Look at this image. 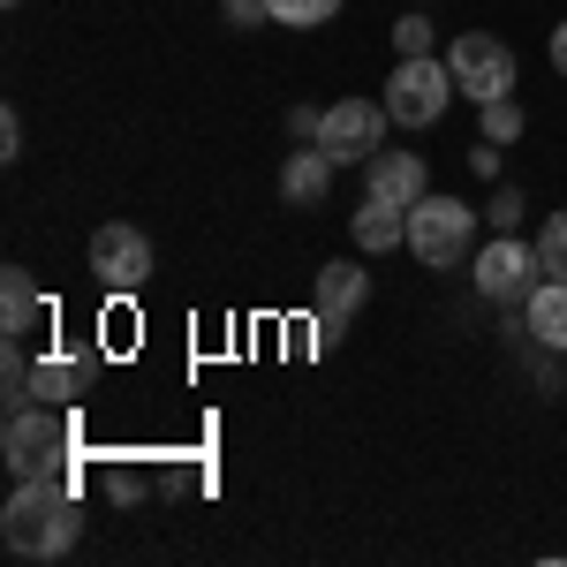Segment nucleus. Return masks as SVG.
Here are the masks:
<instances>
[{"label": "nucleus", "mask_w": 567, "mask_h": 567, "mask_svg": "<svg viewBox=\"0 0 567 567\" xmlns=\"http://www.w3.org/2000/svg\"><path fill=\"white\" fill-rule=\"evenodd\" d=\"M0 537L23 560H61L84 537V507H76L69 477H16L8 507H0Z\"/></svg>", "instance_id": "1"}, {"label": "nucleus", "mask_w": 567, "mask_h": 567, "mask_svg": "<svg viewBox=\"0 0 567 567\" xmlns=\"http://www.w3.org/2000/svg\"><path fill=\"white\" fill-rule=\"evenodd\" d=\"M0 454H8L16 477H69L76 432H69V416H53V401H23V409H8Z\"/></svg>", "instance_id": "2"}, {"label": "nucleus", "mask_w": 567, "mask_h": 567, "mask_svg": "<svg viewBox=\"0 0 567 567\" xmlns=\"http://www.w3.org/2000/svg\"><path fill=\"white\" fill-rule=\"evenodd\" d=\"M386 106L401 130H432L439 114L454 106V69H446V53H409L401 69L386 76Z\"/></svg>", "instance_id": "3"}, {"label": "nucleus", "mask_w": 567, "mask_h": 567, "mask_svg": "<svg viewBox=\"0 0 567 567\" xmlns=\"http://www.w3.org/2000/svg\"><path fill=\"white\" fill-rule=\"evenodd\" d=\"M470 219H477V205H462V197H416L409 205V250H416V265H462L470 258Z\"/></svg>", "instance_id": "4"}, {"label": "nucleus", "mask_w": 567, "mask_h": 567, "mask_svg": "<svg viewBox=\"0 0 567 567\" xmlns=\"http://www.w3.org/2000/svg\"><path fill=\"white\" fill-rule=\"evenodd\" d=\"M446 69H454V91H470L477 106L515 91V53L492 39V31H462V39L446 45Z\"/></svg>", "instance_id": "5"}, {"label": "nucleus", "mask_w": 567, "mask_h": 567, "mask_svg": "<svg viewBox=\"0 0 567 567\" xmlns=\"http://www.w3.org/2000/svg\"><path fill=\"white\" fill-rule=\"evenodd\" d=\"M91 280L114 288V296L144 288V280H152V235L130 227V219H106V227L91 235Z\"/></svg>", "instance_id": "6"}, {"label": "nucleus", "mask_w": 567, "mask_h": 567, "mask_svg": "<svg viewBox=\"0 0 567 567\" xmlns=\"http://www.w3.org/2000/svg\"><path fill=\"white\" fill-rule=\"evenodd\" d=\"M386 106H371V99H333L326 106V122H318V144L333 152V159H371L379 152V136H386Z\"/></svg>", "instance_id": "7"}, {"label": "nucleus", "mask_w": 567, "mask_h": 567, "mask_svg": "<svg viewBox=\"0 0 567 567\" xmlns=\"http://www.w3.org/2000/svg\"><path fill=\"white\" fill-rule=\"evenodd\" d=\"M529 272H537V250L515 243V235H499V243L477 250V288L492 303H529Z\"/></svg>", "instance_id": "8"}, {"label": "nucleus", "mask_w": 567, "mask_h": 567, "mask_svg": "<svg viewBox=\"0 0 567 567\" xmlns=\"http://www.w3.org/2000/svg\"><path fill=\"white\" fill-rule=\"evenodd\" d=\"M363 303H371V272L341 258V265H326V272H318V303H310V318H318L326 333H341Z\"/></svg>", "instance_id": "9"}, {"label": "nucleus", "mask_w": 567, "mask_h": 567, "mask_svg": "<svg viewBox=\"0 0 567 567\" xmlns=\"http://www.w3.org/2000/svg\"><path fill=\"white\" fill-rule=\"evenodd\" d=\"M371 197L416 205V197H432V167H424L416 152H371Z\"/></svg>", "instance_id": "10"}, {"label": "nucleus", "mask_w": 567, "mask_h": 567, "mask_svg": "<svg viewBox=\"0 0 567 567\" xmlns=\"http://www.w3.org/2000/svg\"><path fill=\"white\" fill-rule=\"evenodd\" d=\"M333 152L326 144H303V152H288V167H280V197L288 205H326V189H333Z\"/></svg>", "instance_id": "11"}, {"label": "nucleus", "mask_w": 567, "mask_h": 567, "mask_svg": "<svg viewBox=\"0 0 567 567\" xmlns=\"http://www.w3.org/2000/svg\"><path fill=\"white\" fill-rule=\"evenodd\" d=\"M0 326H8V333L45 326V296H39V280H31L23 265H8V272H0Z\"/></svg>", "instance_id": "12"}, {"label": "nucleus", "mask_w": 567, "mask_h": 567, "mask_svg": "<svg viewBox=\"0 0 567 567\" xmlns=\"http://www.w3.org/2000/svg\"><path fill=\"white\" fill-rule=\"evenodd\" d=\"M401 243H409V205H386V197L355 205V250H401Z\"/></svg>", "instance_id": "13"}, {"label": "nucleus", "mask_w": 567, "mask_h": 567, "mask_svg": "<svg viewBox=\"0 0 567 567\" xmlns=\"http://www.w3.org/2000/svg\"><path fill=\"white\" fill-rule=\"evenodd\" d=\"M529 341H545V349H567V280L545 272V288H529Z\"/></svg>", "instance_id": "14"}, {"label": "nucleus", "mask_w": 567, "mask_h": 567, "mask_svg": "<svg viewBox=\"0 0 567 567\" xmlns=\"http://www.w3.org/2000/svg\"><path fill=\"white\" fill-rule=\"evenodd\" d=\"M84 379H91V363L84 355H39V371H31V401H76L84 393Z\"/></svg>", "instance_id": "15"}, {"label": "nucleus", "mask_w": 567, "mask_h": 567, "mask_svg": "<svg viewBox=\"0 0 567 567\" xmlns=\"http://www.w3.org/2000/svg\"><path fill=\"white\" fill-rule=\"evenodd\" d=\"M333 16H341V0H272V23H288V31H318Z\"/></svg>", "instance_id": "16"}, {"label": "nucleus", "mask_w": 567, "mask_h": 567, "mask_svg": "<svg viewBox=\"0 0 567 567\" xmlns=\"http://www.w3.org/2000/svg\"><path fill=\"white\" fill-rule=\"evenodd\" d=\"M477 114H484V144H515V136H523V106H515V91L492 99V106H477Z\"/></svg>", "instance_id": "17"}, {"label": "nucleus", "mask_w": 567, "mask_h": 567, "mask_svg": "<svg viewBox=\"0 0 567 567\" xmlns=\"http://www.w3.org/2000/svg\"><path fill=\"white\" fill-rule=\"evenodd\" d=\"M537 265H545L553 280H567V213H553L537 227Z\"/></svg>", "instance_id": "18"}, {"label": "nucleus", "mask_w": 567, "mask_h": 567, "mask_svg": "<svg viewBox=\"0 0 567 567\" xmlns=\"http://www.w3.org/2000/svg\"><path fill=\"white\" fill-rule=\"evenodd\" d=\"M393 53H401V61H409V53H432V23H424V16H401V23H393Z\"/></svg>", "instance_id": "19"}, {"label": "nucleus", "mask_w": 567, "mask_h": 567, "mask_svg": "<svg viewBox=\"0 0 567 567\" xmlns=\"http://www.w3.org/2000/svg\"><path fill=\"white\" fill-rule=\"evenodd\" d=\"M484 213H492V227H499V235H515V227H523V189H499Z\"/></svg>", "instance_id": "20"}, {"label": "nucleus", "mask_w": 567, "mask_h": 567, "mask_svg": "<svg viewBox=\"0 0 567 567\" xmlns=\"http://www.w3.org/2000/svg\"><path fill=\"white\" fill-rule=\"evenodd\" d=\"M227 23L235 31H258V23H272V0H227Z\"/></svg>", "instance_id": "21"}, {"label": "nucleus", "mask_w": 567, "mask_h": 567, "mask_svg": "<svg viewBox=\"0 0 567 567\" xmlns=\"http://www.w3.org/2000/svg\"><path fill=\"white\" fill-rule=\"evenodd\" d=\"M318 122H326V106H288V130L310 136V144H318Z\"/></svg>", "instance_id": "22"}, {"label": "nucleus", "mask_w": 567, "mask_h": 567, "mask_svg": "<svg viewBox=\"0 0 567 567\" xmlns=\"http://www.w3.org/2000/svg\"><path fill=\"white\" fill-rule=\"evenodd\" d=\"M16 152H23V122H16V114H0V159H16Z\"/></svg>", "instance_id": "23"}, {"label": "nucleus", "mask_w": 567, "mask_h": 567, "mask_svg": "<svg viewBox=\"0 0 567 567\" xmlns=\"http://www.w3.org/2000/svg\"><path fill=\"white\" fill-rule=\"evenodd\" d=\"M553 69H560V76H567V23H560V31H553Z\"/></svg>", "instance_id": "24"}, {"label": "nucleus", "mask_w": 567, "mask_h": 567, "mask_svg": "<svg viewBox=\"0 0 567 567\" xmlns=\"http://www.w3.org/2000/svg\"><path fill=\"white\" fill-rule=\"evenodd\" d=\"M8 8H23V0H8Z\"/></svg>", "instance_id": "25"}]
</instances>
